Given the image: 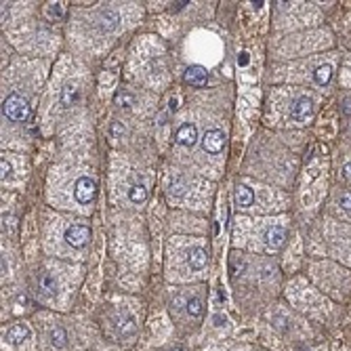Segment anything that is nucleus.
Listing matches in <instances>:
<instances>
[{"instance_id":"obj_1","label":"nucleus","mask_w":351,"mask_h":351,"mask_svg":"<svg viewBox=\"0 0 351 351\" xmlns=\"http://www.w3.org/2000/svg\"><path fill=\"white\" fill-rule=\"evenodd\" d=\"M2 112H4V116L8 120H13V122H21V120H25L27 114H29L27 99L21 97V95H17V93H11V95L4 99Z\"/></svg>"},{"instance_id":"obj_2","label":"nucleus","mask_w":351,"mask_h":351,"mask_svg":"<svg viewBox=\"0 0 351 351\" xmlns=\"http://www.w3.org/2000/svg\"><path fill=\"white\" fill-rule=\"evenodd\" d=\"M97 194V183L91 177H80L74 185V198L80 204H91Z\"/></svg>"},{"instance_id":"obj_3","label":"nucleus","mask_w":351,"mask_h":351,"mask_svg":"<svg viewBox=\"0 0 351 351\" xmlns=\"http://www.w3.org/2000/svg\"><path fill=\"white\" fill-rule=\"evenodd\" d=\"M65 242L72 248H84L88 242H91V229L82 223L69 225L65 229Z\"/></svg>"},{"instance_id":"obj_4","label":"nucleus","mask_w":351,"mask_h":351,"mask_svg":"<svg viewBox=\"0 0 351 351\" xmlns=\"http://www.w3.org/2000/svg\"><path fill=\"white\" fill-rule=\"evenodd\" d=\"M314 114V101L312 97H299L293 101V105H290V118L295 120V122H303V120H307L309 116Z\"/></svg>"},{"instance_id":"obj_5","label":"nucleus","mask_w":351,"mask_h":351,"mask_svg":"<svg viewBox=\"0 0 351 351\" xmlns=\"http://www.w3.org/2000/svg\"><path fill=\"white\" fill-rule=\"evenodd\" d=\"M225 145V133L223 130H219V128H210L204 133L202 137V147H204V152L208 154H219L223 149Z\"/></svg>"},{"instance_id":"obj_6","label":"nucleus","mask_w":351,"mask_h":351,"mask_svg":"<svg viewBox=\"0 0 351 351\" xmlns=\"http://www.w3.org/2000/svg\"><path fill=\"white\" fill-rule=\"evenodd\" d=\"M177 143L179 145H183V147H194L196 145V141H198V128H196V124L194 122H185V124H181L179 126V130H177Z\"/></svg>"},{"instance_id":"obj_7","label":"nucleus","mask_w":351,"mask_h":351,"mask_svg":"<svg viewBox=\"0 0 351 351\" xmlns=\"http://www.w3.org/2000/svg\"><path fill=\"white\" fill-rule=\"evenodd\" d=\"M263 240H265L267 250H278V248H282V246H284V240H286L284 227H280V225L269 227L267 232H265V236H263Z\"/></svg>"},{"instance_id":"obj_8","label":"nucleus","mask_w":351,"mask_h":351,"mask_svg":"<svg viewBox=\"0 0 351 351\" xmlns=\"http://www.w3.org/2000/svg\"><path fill=\"white\" fill-rule=\"evenodd\" d=\"M206 250L202 246H192L189 248V253H187V265L194 269V272H202V269L206 267Z\"/></svg>"},{"instance_id":"obj_9","label":"nucleus","mask_w":351,"mask_h":351,"mask_svg":"<svg viewBox=\"0 0 351 351\" xmlns=\"http://www.w3.org/2000/svg\"><path fill=\"white\" fill-rule=\"evenodd\" d=\"M183 80L187 84H192V86H204L206 80H208V72L204 67H200V65H189L185 69V74H183Z\"/></svg>"},{"instance_id":"obj_10","label":"nucleus","mask_w":351,"mask_h":351,"mask_svg":"<svg viewBox=\"0 0 351 351\" xmlns=\"http://www.w3.org/2000/svg\"><path fill=\"white\" fill-rule=\"evenodd\" d=\"M29 337H32V333H29V328L25 324H15L4 335L6 343H11V345H19V343H23V341H29Z\"/></svg>"},{"instance_id":"obj_11","label":"nucleus","mask_w":351,"mask_h":351,"mask_svg":"<svg viewBox=\"0 0 351 351\" xmlns=\"http://www.w3.org/2000/svg\"><path fill=\"white\" fill-rule=\"evenodd\" d=\"M118 25H120V15L114 8H105V11L99 15V27H101L103 32H114Z\"/></svg>"},{"instance_id":"obj_12","label":"nucleus","mask_w":351,"mask_h":351,"mask_svg":"<svg viewBox=\"0 0 351 351\" xmlns=\"http://www.w3.org/2000/svg\"><path fill=\"white\" fill-rule=\"evenodd\" d=\"M38 290L42 293L44 297H53L57 293V280L51 276V274H46L42 272L38 276Z\"/></svg>"},{"instance_id":"obj_13","label":"nucleus","mask_w":351,"mask_h":351,"mask_svg":"<svg viewBox=\"0 0 351 351\" xmlns=\"http://www.w3.org/2000/svg\"><path fill=\"white\" fill-rule=\"evenodd\" d=\"M234 200H236L238 206L248 208V206H253L255 196H253V192H250L246 185H236V189H234Z\"/></svg>"},{"instance_id":"obj_14","label":"nucleus","mask_w":351,"mask_h":351,"mask_svg":"<svg viewBox=\"0 0 351 351\" xmlns=\"http://www.w3.org/2000/svg\"><path fill=\"white\" fill-rule=\"evenodd\" d=\"M116 328H118V333L122 335V337H126V335H133L135 330H137V326H135V320L130 318L128 314H122V316H118V318H116Z\"/></svg>"},{"instance_id":"obj_15","label":"nucleus","mask_w":351,"mask_h":351,"mask_svg":"<svg viewBox=\"0 0 351 351\" xmlns=\"http://www.w3.org/2000/svg\"><path fill=\"white\" fill-rule=\"evenodd\" d=\"M330 78H333V65H320L316 67V72H314V80H316V84L318 86H326L330 82Z\"/></svg>"},{"instance_id":"obj_16","label":"nucleus","mask_w":351,"mask_h":351,"mask_svg":"<svg viewBox=\"0 0 351 351\" xmlns=\"http://www.w3.org/2000/svg\"><path fill=\"white\" fill-rule=\"evenodd\" d=\"M128 198H130V202H133V204H143L145 200H147V189H145L141 183L130 185V189H128Z\"/></svg>"},{"instance_id":"obj_17","label":"nucleus","mask_w":351,"mask_h":351,"mask_svg":"<svg viewBox=\"0 0 351 351\" xmlns=\"http://www.w3.org/2000/svg\"><path fill=\"white\" fill-rule=\"evenodd\" d=\"M48 339H51V343H53L57 349H61V347L67 345V333H65L61 326H55V328L51 330V335H48Z\"/></svg>"},{"instance_id":"obj_18","label":"nucleus","mask_w":351,"mask_h":351,"mask_svg":"<svg viewBox=\"0 0 351 351\" xmlns=\"http://www.w3.org/2000/svg\"><path fill=\"white\" fill-rule=\"evenodd\" d=\"M185 309H187V314L192 316V318H200L204 312V307H202V301H200L198 297L194 299H187V303H185Z\"/></svg>"},{"instance_id":"obj_19","label":"nucleus","mask_w":351,"mask_h":351,"mask_svg":"<svg viewBox=\"0 0 351 351\" xmlns=\"http://www.w3.org/2000/svg\"><path fill=\"white\" fill-rule=\"evenodd\" d=\"M76 99H78V88H76V86H65L63 91H61V103H63L65 107L72 105Z\"/></svg>"},{"instance_id":"obj_20","label":"nucleus","mask_w":351,"mask_h":351,"mask_svg":"<svg viewBox=\"0 0 351 351\" xmlns=\"http://www.w3.org/2000/svg\"><path fill=\"white\" fill-rule=\"evenodd\" d=\"M185 192V181L183 179H173V181H170V194H183Z\"/></svg>"},{"instance_id":"obj_21","label":"nucleus","mask_w":351,"mask_h":351,"mask_svg":"<svg viewBox=\"0 0 351 351\" xmlns=\"http://www.w3.org/2000/svg\"><path fill=\"white\" fill-rule=\"evenodd\" d=\"M133 101H135L133 95H128V93H120V95L116 97V103L122 105V107H130V105H133Z\"/></svg>"},{"instance_id":"obj_22","label":"nucleus","mask_w":351,"mask_h":351,"mask_svg":"<svg viewBox=\"0 0 351 351\" xmlns=\"http://www.w3.org/2000/svg\"><path fill=\"white\" fill-rule=\"evenodd\" d=\"M339 204H341V208H343V210H349V213H351V192H343V194H341Z\"/></svg>"},{"instance_id":"obj_23","label":"nucleus","mask_w":351,"mask_h":351,"mask_svg":"<svg viewBox=\"0 0 351 351\" xmlns=\"http://www.w3.org/2000/svg\"><path fill=\"white\" fill-rule=\"evenodd\" d=\"M46 11H48V15L55 17V19H61V17H63V8H61V4H59V2H55V4H48Z\"/></svg>"},{"instance_id":"obj_24","label":"nucleus","mask_w":351,"mask_h":351,"mask_svg":"<svg viewBox=\"0 0 351 351\" xmlns=\"http://www.w3.org/2000/svg\"><path fill=\"white\" fill-rule=\"evenodd\" d=\"M0 170H2V179H6L8 175H11V162L8 160H0Z\"/></svg>"},{"instance_id":"obj_25","label":"nucleus","mask_w":351,"mask_h":351,"mask_svg":"<svg viewBox=\"0 0 351 351\" xmlns=\"http://www.w3.org/2000/svg\"><path fill=\"white\" fill-rule=\"evenodd\" d=\"M122 133H124V126L120 124V122H114V124H112V135H114V137H120Z\"/></svg>"},{"instance_id":"obj_26","label":"nucleus","mask_w":351,"mask_h":351,"mask_svg":"<svg viewBox=\"0 0 351 351\" xmlns=\"http://www.w3.org/2000/svg\"><path fill=\"white\" fill-rule=\"evenodd\" d=\"M248 61H250V57H248V53H240V57H238V65H248Z\"/></svg>"},{"instance_id":"obj_27","label":"nucleus","mask_w":351,"mask_h":351,"mask_svg":"<svg viewBox=\"0 0 351 351\" xmlns=\"http://www.w3.org/2000/svg\"><path fill=\"white\" fill-rule=\"evenodd\" d=\"M343 175H345V179H349V181H351V164L343 166Z\"/></svg>"},{"instance_id":"obj_28","label":"nucleus","mask_w":351,"mask_h":351,"mask_svg":"<svg viewBox=\"0 0 351 351\" xmlns=\"http://www.w3.org/2000/svg\"><path fill=\"white\" fill-rule=\"evenodd\" d=\"M168 109H170V112H175V109H177V99H170V103H168Z\"/></svg>"},{"instance_id":"obj_29","label":"nucleus","mask_w":351,"mask_h":351,"mask_svg":"<svg viewBox=\"0 0 351 351\" xmlns=\"http://www.w3.org/2000/svg\"><path fill=\"white\" fill-rule=\"evenodd\" d=\"M253 4H255V8H261L265 2H263V0H253Z\"/></svg>"},{"instance_id":"obj_30","label":"nucleus","mask_w":351,"mask_h":351,"mask_svg":"<svg viewBox=\"0 0 351 351\" xmlns=\"http://www.w3.org/2000/svg\"><path fill=\"white\" fill-rule=\"evenodd\" d=\"M175 351H181V349H175Z\"/></svg>"}]
</instances>
